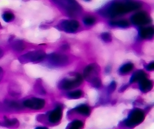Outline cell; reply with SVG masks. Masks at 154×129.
<instances>
[{"label":"cell","instance_id":"32","mask_svg":"<svg viewBox=\"0 0 154 129\" xmlns=\"http://www.w3.org/2000/svg\"><path fill=\"white\" fill-rule=\"evenodd\" d=\"M35 129H48V128H47V127H38Z\"/></svg>","mask_w":154,"mask_h":129},{"label":"cell","instance_id":"21","mask_svg":"<svg viewBox=\"0 0 154 129\" xmlns=\"http://www.w3.org/2000/svg\"><path fill=\"white\" fill-rule=\"evenodd\" d=\"M83 21L86 26H92L96 23V18L93 16H87L83 18Z\"/></svg>","mask_w":154,"mask_h":129},{"label":"cell","instance_id":"33","mask_svg":"<svg viewBox=\"0 0 154 129\" xmlns=\"http://www.w3.org/2000/svg\"><path fill=\"white\" fill-rule=\"evenodd\" d=\"M0 26H1V24H0Z\"/></svg>","mask_w":154,"mask_h":129},{"label":"cell","instance_id":"10","mask_svg":"<svg viewBox=\"0 0 154 129\" xmlns=\"http://www.w3.org/2000/svg\"><path fill=\"white\" fill-rule=\"evenodd\" d=\"M45 104V100L39 98H31L27 99L23 102L24 107L34 110L42 109L44 108Z\"/></svg>","mask_w":154,"mask_h":129},{"label":"cell","instance_id":"24","mask_svg":"<svg viewBox=\"0 0 154 129\" xmlns=\"http://www.w3.org/2000/svg\"><path fill=\"white\" fill-rule=\"evenodd\" d=\"M90 83L91 84V85L94 87L96 88H100L102 86V82L100 79L98 77H96V78L93 79L90 82Z\"/></svg>","mask_w":154,"mask_h":129},{"label":"cell","instance_id":"11","mask_svg":"<svg viewBox=\"0 0 154 129\" xmlns=\"http://www.w3.org/2000/svg\"><path fill=\"white\" fill-rule=\"evenodd\" d=\"M62 109L60 107H57L53 111H51L49 115H48V119L51 123H55L59 122L60 119H62Z\"/></svg>","mask_w":154,"mask_h":129},{"label":"cell","instance_id":"29","mask_svg":"<svg viewBox=\"0 0 154 129\" xmlns=\"http://www.w3.org/2000/svg\"><path fill=\"white\" fill-rule=\"evenodd\" d=\"M127 87H128L127 84H124V85H123L122 87H121V88H119V93H122V92L125 91V90L127 89Z\"/></svg>","mask_w":154,"mask_h":129},{"label":"cell","instance_id":"26","mask_svg":"<svg viewBox=\"0 0 154 129\" xmlns=\"http://www.w3.org/2000/svg\"><path fill=\"white\" fill-rule=\"evenodd\" d=\"M18 122V121L15 119H5V126L6 127H12L13 125L16 124Z\"/></svg>","mask_w":154,"mask_h":129},{"label":"cell","instance_id":"8","mask_svg":"<svg viewBox=\"0 0 154 129\" xmlns=\"http://www.w3.org/2000/svg\"><path fill=\"white\" fill-rule=\"evenodd\" d=\"M131 23L137 26H144L148 24L151 22V18L149 14L144 11L138 12L134 13L131 18Z\"/></svg>","mask_w":154,"mask_h":129},{"label":"cell","instance_id":"14","mask_svg":"<svg viewBox=\"0 0 154 129\" xmlns=\"http://www.w3.org/2000/svg\"><path fill=\"white\" fill-rule=\"evenodd\" d=\"M146 73L142 70H138L135 72L130 79V83L140 82L142 79L146 77Z\"/></svg>","mask_w":154,"mask_h":129},{"label":"cell","instance_id":"1","mask_svg":"<svg viewBox=\"0 0 154 129\" xmlns=\"http://www.w3.org/2000/svg\"><path fill=\"white\" fill-rule=\"evenodd\" d=\"M141 4L137 2H114L108 3L98 10V14L105 18H115L137 10Z\"/></svg>","mask_w":154,"mask_h":129},{"label":"cell","instance_id":"22","mask_svg":"<svg viewBox=\"0 0 154 129\" xmlns=\"http://www.w3.org/2000/svg\"><path fill=\"white\" fill-rule=\"evenodd\" d=\"M83 96V92L81 90H77L71 92L68 94V97L72 99H78L81 98Z\"/></svg>","mask_w":154,"mask_h":129},{"label":"cell","instance_id":"17","mask_svg":"<svg viewBox=\"0 0 154 129\" xmlns=\"http://www.w3.org/2000/svg\"><path fill=\"white\" fill-rule=\"evenodd\" d=\"M109 24L112 26H117L120 28H127L129 26V21L127 20H113L109 22Z\"/></svg>","mask_w":154,"mask_h":129},{"label":"cell","instance_id":"28","mask_svg":"<svg viewBox=\"0 0 154 129\" xmlns=\"http://www.w3.org/2000/svg\"><path fill=\"white\" fill-rule=\"evenodd\" d=\"M146 69L148 71H153L154 69V63L153 62H151V63L148 64L147 66H146Z\"/></svg>","mask_w":154,"mask_h":129},{"label":"cell","instance_id":"31","mask_svg":"<svg viewBox=\"0 0 154 129\" xmlns=\"http://www.w3.org/2000/svg\"><path fill=\"white\" fill-rule=\"evenodd\" d=\"M3 54H4V53H3V50L1 49V48H0V58H1L3 56Z\"/></svg>","mask_w":154,"mask_h":129},{"label":"cell","instance_id":"7","mask_svg":"<svg viewBox=\"0 0 154 129\" xmlns=\"http://www.w3.org/2000/svg\"><path fill=\"white\" fill-rule=\"evenodd\" d=\"M47 59L49 63L54 66H64L67 65L69 62L66 55L60 53H51L47 55Z\"/></svg>","mask_w":154,"mask_h":129},{"label":"cell","instance_id":"23","mask_svg":"<svg viewBox=\"0 0 154 129\" xmlns=\"http://www.w3.org/2000/svg\"><path fill=\"white\" fill-rule=\"evenodd\" d=\"M7 106L11 108H13L14 109H20L22 108V106L19 103L17 102H14V101H9L7 102Z\"/></svg>","mask_w":154,"mask_h":129},{"label":"cell","instance_id":"16","mask_svg":"<svg viewBox=\"0 0 154 129\" xmlns=\"http://www.w3.org/2000/svg\"><path fill=\"white\" fill-rule=\"evenodd\" d=\"M133 68H134V64L133 63L129 62V63L125 64L119 68V73L122 75L127 74V73H129V72H131L132 70H133Z\"/></svg>","mask_w":154,"mask_h":129},{"label":"cell","instance_id":"27","mask_svg":"<svg viewBox=\"0 0 154 129\" xmlns=\"http://www.w3.org/2000/svg\"><path fill=\"white\" fill-rule=\"evenodd\" d=\"M116 88V83L115 81H112L110 84L108 86V93H113V91H115V89Z\"/></svg>","mask_w":154,"mask_h":129},{"label":"cell","instance_id":"4","mask_svg":"<svg viewBox=\"0 0 154 129\" xmlns=\"http://www.w3.org/2000/svg\"><path fill=\"white\" fill-rule=\"evenodd\" d=\"M145 118V114L142 109L135 108L130 113L125 123L129 127H133L140 124Z\"/></svg>","mask_w":154,"mask_h":129},{"label":"cell","instance_id":"19","mask_svg":"<svg viewBox=\"0 0 154 129\" xmlns=\"http://www.w3.org/2000/svg\"><path fill=\"white\" fill-rule=\"evenodd\" d=\"M2 18L3 20L6 22V23H10V22H12L14 19L15 16H14V14L11 12L6 11L5 13H3V14H2Z\"/></svg>","mask_w":154,"mask_h":129},{"label":"cell","instance_id":"13","mask_svg":"<svg viewBox=\"0 0 154 129\" xmlns=\"http://www.w3.org/2000/svg\"><path fill=\"white\" fill-rule=\"evenodd\" d=\"M153 87L152 82L148 79L147 77H145L139 82V88L144 93H146L152 89Z\"/></svg>","mask_w":154,"mask_h":129},{"label":"cell","instance_id":"25","mask_svg":"<svg viewBox=\"0 0 154 129\" xmlns=\"http://www.w3.org/2000/svg\"><path fill=\"white\" fill-rule=\"evenodd\" d=\"M101 38L104 42L108 43L112 41V35L109 32H104L101 34Z\"/></svg>","mask_w":154,"mask_h":129},{"label":"cell","instance_id":"6","mask_svg":"<svg viewBox=\"0 0 154 129\" xmlns=\"http://www.w3.org/2000/svg\"><path fill=\"white\" fill-rule=\"evenodd\" d=\"M57 28L66 33H74L79 28V23L75 20H62L57 25Z\"/></svg>","mask_w":154,"mask_h":129},{"label":"cell","instance_id":"15","mask_svg":"<svg viewBox=\"0 0 154 129\" xmlns=\"http://www.w3.org/2000/svg\"><path fill=\"white\" fill-rule=\"evenodd\" d=\"M74 110L81 115L84 116H89L91 114V109L86 104H81L74 108Z\"/></svg>","mask_w":154,"mask_h":129},{"label":"cell","instance_id":"3","mask_svg":"<svg viewBox=\"0 0 154 129\" xmlns=\"http://www.w3.org/2000/svg\"><path fill=\"white\" fill-rule=\"evenodd\" d=\"M83 81V77L78 73L74 77H67L60 81L58 83V88L64 91L72 90L80 86Z\"/></svg>","mask_w":154,"mask_h":129},{"label":"cell","instance_id":"20","mask_svg":"<svg viewBox=\"0 0 154 129\" xmlns=\"http://www.w3.org/2000/svg\"><path fill=\"white\" fill-rule=\"evenodd\" d=\"M83 122L80 120H74L69 124V129H81L83 127Z\"/></svg>","mask_w":154,"mask_h":129},{"label":"cell","instance_id":"18","mask_svg":"<svg viewBox=\"0 0 154 129\" xmlns=\"http://www.w3.org/2000/svg\"><path fill=\"white\" fill-rule=\"evenodd\" d=\"M12 48L14 51L20 52V51H23L24 49L25 45L23 41H20V40H17L13 43Z\"/></svg>","mask_w":154,"mask_h":129},{"label":"cell","instance_id":"12","mask_svg":"<svg viewBox=\"0 0 154 129\" xmlns=\"http://www.w3.org/2000/svg\"><path fill=\"white\" fill-rule=\"evenodd\" d=\"M139 38L142 39H149L153 35V28L152 27H141L138 32Z\"/></svg>","mask_w":154,"mask_h":129},{"label":"cell","instance_id":"30","mask_svg":"<svg viewBox=\"0 0 154 129\" xmlns=\"http://www.w3.org/2000/svg\"><path fill=\"white\" fill-rule=\"evenodd\" d=\"M3 74H4V72H3V69L0 67V81H1L3 77Z\"/></svg>","mask_w":154,"mask_h":129},{"label":"cell","instance_id":"5","mask_svg":"<svg viewBox=\"0 0 154 129\" xmlns=\"http://www.w3.org/2000/svg\"><path fill=\"white\" fill-rule=\"evenodd\" d=\"M46 57V53L42 50L31 51L20 57L22 62H38L43 60Z\"/></svg>","mask_w":154,"mask_h":129},{"label":"cell","instance_id":"9","mask_svg":"<svg viewBox=\"0 0 154 129\" xmlns=\"http://www.w3.org/2000/svg\"><path fill=\"white\" fill-rule=\"evenodd\" d=\"M100 72V67L97 64H91L84 69L83 77L86 81L89 83L93 79L98 77Z\"/></svg>","mask_w":154,"mask_h":129},{"label":"cell","instance_id":"2","mask_svg":"<svg viewBox=\"0 0 154 129\" xmlns=\"http://www.w3.org/2000/svg\"><path fill=\"white\" fill-rule=\"evenodd\" d=\"M67 15L70 17H76L79 16L82 13L83 9L82 7L75 1H54Z\"/></svg>","mask_w":154,"mask_h":129}]
</instances>
